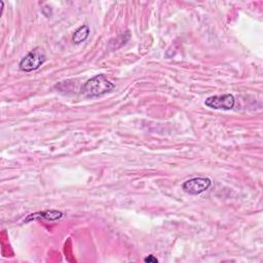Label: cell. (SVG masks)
Masks as SVG:
<instances>
[{
  "label": "cell",
  "mask_w": 263,
  "mask_h": 263,
  "mask_svg": "<svg viewBox=\"0 0 263 263\" xmlns=\"http://www.w3.org/2000/svg\"><path fill=\"white\" fill-rule=\"evenodd\" d=\"M46 60V55L42 48L35 47L20 62V69L24 72H32L37 70Z\"/></svg>",
  "instance_id": "obj_2"
},
{
  "label": "cell",
  "mask_w": 263,
  "mask_h": 263,
  "mask_svg": "<svg viewBox=\"0 0 263 263\" xmlns=\"http://www.w3.org/2000/svg\"><path fill=\"white\" fill-rule=\"evenodd\" d=\"M63 213L60 211H54V210H48V211H43V212H38V213H34L29 215L25 222H29L31 220H48V221H55L59 220L63 217Z\"/></svg>",
  "instance_id": "obj_5"
},
{
  "label": "cell",
  "mask_w": 263,
  "mask_h": 263,
  "mask_svg": "<svg viewBox=\"0 0 263 263\" xmlns=\"http://www.w3.org/2000/svg\"><path fill=\"white\" fill-rule=\"evenodd\" d=\"M89 35V28L86 25H83L81 27H79L73 34V42L76 44H79L81 42H83Z\"/></svg>",
  "instance_id": "obj_6"
},
{
  "label": "cell",
  "mask_w": 263,
  "mask_h": 263,
  "mask_svg": "<svg viewBox=\"0 0 263 263\" xmlns=\"http://www.w3.org/2000/svg\"><path fill=\"white\" fill-rule=\"evenodd\" d=\"M235 99L232 95H220V96H212L205 99L204 105L212 109L219 110H231L234 107Z\"/></svg>",
  "instance_id": "obj_4"
},
{
  "label": "cell",
  "mask_w": 263,
  "mask_h": 263,
  "mask_svg": "<svg viewBox=\"0 0 263 263\" xmlns=\"http://www.w3.org/2000/svg\"><path fill=\"white\" fill-rule=\"evenodd\" d=\"M115 88V84L109 81L103 74H98L88 79L81 88V93L86 98L103 96Z\"/></svg>",
  "instance_id": "obj_1"
},
{
  "label": "cell",
  "mask_w": 263,
  "mask_h": 263,
  "mask_svg": "<svg viewBox=\"0 0 263 263\" xmlns=\"http://www.w3.org/2000/svg\"><path fill=\"white\" fill-rule=\"evenodd\" d=\"M212 181L209 178L196 177L185 181L182 185L183 190L191 195H198L210 188Z\"/></svg>",
  "instance_id": "obj_3"
},
{
  "label": "cell",
  "mask_w": 263,
  "mask_h": 263,
  "mask_svg": "<svg viewBox=\"0 0 263 263\" xmlns=\"http://www.w3.org/2000/svg\"><path fill=\"white\" fill-rule=\"evenodd\" d=\"M144 261H145V262H148V263H156L158 260H157L153 255H150L149 257H146V258L144 259Z\"/></svg>",
  "instance_id": "obj_7"
}]
</instances>
